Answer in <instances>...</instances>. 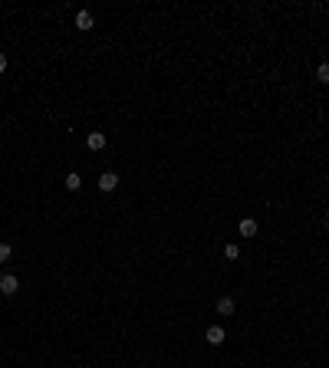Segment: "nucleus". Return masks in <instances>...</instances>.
I'll use <instances>...</instances> for the list:
<instances>
[{
  "instance_id": "obj_12",
  "label": "nucleus",
  "mask_w": 329,
  "mask_h": 368,
  "mask_svg": "<svg viewBox=\"0 0 329 368\" xmlns=\"http://www.w3.org/2000/svg\"><path fill=\"white\" fill-rule=\"evenodd\" d=\"M4 69H7V56L0 53V72H4Z\"/></svg>"
},
{
  "instance_id": "obj_13",
  "label": "nucleus",
  "mask_w": 329,
  "mask_h": 368,
  "mask_svg": "<svg viewBox=\"0 0 329 368\" xmlns=\"http://www.w3.org/2000/svg\"><path fill=\"white\" fill-rule=\"evenodd\" d=\"M326 230H329V220H326Z\"/></svg>"
},
{
  "instance_id": "obj_7",
  "label": "nucleus",
  "mask_w": 329,
  "mask_h": 368,
  "mask_svg": "<svg viewBox=\"0 0 329 368\" xmlns=\"http://www.w3.org/2000/svg\"><path fill=\"white\" fill-rule=\"evenodd\" d=\"M218 313L220 316H230V313H234V299H230V296H220L218 299Z\"/></svg>"
},
{
  "instance_id": "obj_10",
  "label": "nucleus",
  "mask_w": 329,
  "mask_h": 368,
  "mask_svg": "<svg viewBox=\"0 0 329 368\" xmlns=\"http://www.w3.org/2000/svg\"><path fill=\"white\" fill-rule=\"evenodd\" d=\"M316 79H320V82H329V63H322L320 69H316Z\"/></svg>"
},
{
  "instance_id": "obj_4",
  "label": "nucleus",
  "mask_w": 329,
  "mask_h": 368,
  "mask_svg": "<svg viewBox=\"0 0 329 368\" xmlns=\"http://www.w3.org/2000/svg\"><path fill=\"white\" fill-rule=\"evenodd\" d=\"M86 145H89V151H99V148H106V135H102V132H92V135H86Z\"/></svg>"
},
{
  "instance_id": "obj_3",
  "label": "nucleus",
  "mask_w": 329,
  "mask_h": 368,
  "mask_svg": "<svg viewBox=\"0 0 329 368\" xmlns=\"http://www.w3.org/2000/svg\"><path fill=\"white\" fill-rule=\"evenodd\" d=\"M99 188H102V191H116V188H118V174L106 171V174L99 178Z\"/></svg>"
},
{
  "instance_id": "obj_5",
  "label": "nucleus",
  "mask_w": 329,
  "mask_h": 368,
  "mask_svg": "<svg viewBox=\"0 0 329 368\" xmlns=\"http://www.w3.org/2000/svg\"><path fill=\"white\" fill-rule=\"evenodd\" d=\"M204 339H208L211 345H220V342H224V329H220V326H211V329L204 332Z\"/></svg>"
},
{
  "instance_id": "obj_2",
  "label": "nucleus",
  "mask_w": 329,
  "mask_h": 368,
  "mask_svg": "<svg viewBox=\"0 0 329 368\" xmlns=\"http://www.w3.org/2000/svg\"><path fill=\"white\" fill-rule=\"evenodd\" d=\"M0 290H4V296H14L16 290H20V283H16V276H4V280H0Z\"/></svg>"
},
{
  "instance_id": "obj_6",
  "label": "nucleus",
  "mask_w": 329,
  "mask_h": 368,
  "mask_svg": "<svg viewBox=\"0 0 329 368\" xmlns=\"http://www.w3.org/2000/svg\"><path fill=\"white\" fill-rule=\"evenodd\" d=\"M76 26H79V30H92V13H89V10H79V13H76Z\"/></svg>"
},
{
  "instance_id": "obj_9",
  "label": "nucleus",
  "mask_w": 329,
  "mask_h": 368,
  "mask_svg": "<svg viewBox=\"0 0 329 368\" xmlns=\"http://www.w3.org/2000/svg\"><path fill=\"white\" fill-rule=\"evenodd\" d=\"M224 257H228V260H237V257H240V250H237V243H228V247H224Z\"/></svg>"
},
{
  "instance_id": "obj_11",
  "label": "nucleus",
  "mask_w": 329,
  "mask_h": 368,
  "mask_svg": "<svg viewBox=\"0 0 329 368\" xmlns=\"http://www.w3.org/2000/svg\"><path fill=\"white\" fill-rule=\"evenodd\" d=\"M4 260H10V243H0V263Z\"/></svg>"
},
{
  "instance_id": "obj_1",
  "label": "nucleus",
  "mask_w": 329,
  "mask_h": 368,
  "mask_svg": "<svg viewBox=\"0 0 329 368\" xmlns=\"http://www.w3.org/2000/svg\"><path fill=\"white\" fill-rule=\"evenodd\" d=\"M237 230H240V237H257V220H250V217H244L240 224H237Z\"/></svg>"
},
{
  "instance_id": "obj_8",
  "label": "nucleus",
  "mask_w": 329,
  "mask_h": 368,
  "mask_svg": "<svg viewBox=\"0 0 329 368\" xmlns=\"http://www.w3.org/2000/svg\"><path fill=\"white\" fill-rule=\"evenodd\" d=\"M66 188H70V191H79V188H82V178H79L76 171H70V174H66Z\"/></svg>"
}]
</instances>
